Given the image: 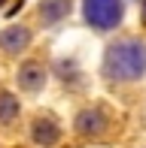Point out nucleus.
Segmentation results:
<instances>
[{"mask_svg": "<svg viewBox=\"0 0 146 148\" xmlns=\"http://www.w3.org/2000/svg\"><path fill=\"white\" fill-rule=\"evenodd\" d=\"M104 76L110 82H137L146 76V42L116 39L104 51Z\"/></svg>", "mask_w": 146, "mask_h": 148, "instance_id": "nucleus-1", "label": "nucleus"}, {"mask_svg": "<svg viewBox=\"0 0 146 148\" xmlns=\"http://www.w3.org/2000/svg\"><path fill=\"white\" fill-rule=\"evenodd\" d=\"M82 15L95 30H113L125 18L122 0H82Z\"/></svg>", "mask_w": 146, "mask_h": 148, "instance_id": "nucleus-2", "label": "nucleus"}, {"mask_svg": "<svg viewBox=\"0 0 146 148\" xmlns=\"http://www.w3.org/2000/svg\"><path fill=\"white\" fill-rule=\"evenodd\" d=\"M76 133L79 136H101V133H107V127H110V118L104 115V109L101 106H88V109H82L76 115Z\"/></svg>", "mask_w": 146, "mask_h": 148, "instance_id": "nucleus-3", "label": "nucleus"}, {"mask_svg": "<svg viewBox=\"0 0 146 148\" xmlns=\"http://www.w3.org/2000/svg\"><path fill=\"white\" fill-rule=\"evenodd\" d=\"M43 85H46V66L40 60H24L18 66V88L28 94H37L43 91Z\"/></svg>", "mask_w": 146, "mask_h": 148, "instance_id": "nucleus-4", "label": "nucleus"}, {"mask_svg": "<svg viewBox=\"0 0 146 148\" xmlns=\"http://www.w3.org/2000/svg\"><path fill=\"white\" fill-rule=\"evenodd\" d=\"M31 139H34L37 145H43V148H52L58 139H61V127H58V121L49 118V115L34 118V124H31Z\"/></svg>", "mask_w": 146, "mask_h": 148, "instance_id": "nucleus-5", "label": "nucleus"}, {"mask_svg": "<svg viewBox=\"0 0 146 148\" xmlns=\"http://www.w3.org/2000/svg\"><path fill=\"white\" fill-rule=\"evenodd\" d=\"M31 45V30L24 24H9L6 30H0V49L6 55H18Z\"/></svg>", "mask_w": 146, "mask_h": 148, "instance_id": "nucleus-6", "label": "nucleus"}, {"mask_svg": "<svg viewBox=\"0 0 146 148\" xmlns=\"http://www.w3.org/2000/svg\"><path fill=\"white\" fill-rule=\"evenodd\" d=\"M70 0H43L40 3V21L43 24H58L61 18H67L70 12Z\"/></svg>", "mask_w": 146, "mask_h": 148, "instance_id": "nucleus-7", "label": "nucleus"}, {"mask_svg": "<svg viewBox=\"0 0 146 148\" xmlns=\"http://www.w3.org/2000/svg\"><path fill=\"white\" fill-rule=\"evenodd\" d=\"M18 112H22V106H18L15 94L0 91V124H12V121L18 118Z\"/></svg>", "mask_w": 146, "mask_h": 148, "instance_id": "nucleus-8", "label": "nucleus"}, {"mask_svg": "<svg viewBox=\"0 0 146 148\" xmlns=\"http://www.w3.org/2000/svg\"><path fill=\"white\" fill-rule=\"evenodd\" d=\"M143 18H146V0H143Z\"/></svg>", "mask_w": 146, "mask_h": 148, "instance_id": "nucleus-9", "label": "nucleus"}]
</instances>
